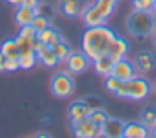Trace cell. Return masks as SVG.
Here are the masks:
<instances>
[{
  "instance_id": "4fadbf2b",
  "label": "cell",
  "mask_w": 156,
  "mask_h": 138,
  "mask_svg": "<svg viewBox=\"0 0 156 138\" xmlns=\"http://www.w3.org/2000/svg\"><path fill=\"white\" fill-rule=\"evenodd\" d=\"M150 136V128L141 122H129L125 123L123 138H146Z\"/></svg>"
},
{
  "instance_id": "e0dca14e",
  "label": "cell",
  "mask_w": 156,
  "mask_h": 138,
  "mask_svg": "<svg viewBox=\"0 0 156 138\" xmlns=\"http://www.w3.org/2000/svg\"><path fill=\"white\" fill-rule=\"evenodd\" d=\"M33 17H35V10L33 9H28V7H23V5H18L15 13H13V20L18 27H23V25H30Z\"/></svg>"
},
{
  "instance_id": "d6986e66",
  "label": "cell",
  "mask_w": 156,
  "mask_h": 138,
  "mask_svg": "<svg viewBox=\"0 0 156 138\" xmlns=\"http://www.w3.org/2000/svg\"><path fill=\"white\" fill-rule=\"evenodd\" d=\"M91 63H93L95 72L101 77H108L111 73V68H113V60H111L108 55H106V57L95 58V60H91Z\"/></svg>"
},
{
  "instance_id": "8d00e7d4",
  "label": "cell",
  "mask_w": 156,
  "mask_h": 138,
  "mask_svg": "<svg viewBox=\"0 0 156 138\" xmlns=\"http://www.w3.org/2000/svg\"><path fill=\"white\" fill-rule=\"evenodd\" d=\"M153 45L156 47V28H154V32H153Z\"/></svg>"
},
{
  "instance_id": "9a60e30c",
  "label": "cell",
  "mask_w": 156,
  "mask_h": 138,
  "mask_svg": "<svg viewBox=\"0 0 156 138\" xmlns=\"http://www.w3.org/2000/svg\"><path fill=\"white\" fill-rule=\"evenodd\" d=\"M81 20H83V24L87 25V27H96V25H105L106 24V18L103 17L100 12H96L91 3H90V7L83 12Z\"/></svg>"
},
{
  "instance_id": "ba28073f",
  "label": "cell",
  "mask_w": 156,
  "mask_h": 138,
  "mask_svg": "<svg viewBox=\"0 0 156 138\" xmlns=\"http://www.w3.org/2000/svg\"><path fill=\"white\" fill-rule=\"evenodd\" d=\"M75 136L78 138H95L96 136V130H98V125L91 120L90 117L83 118L80 122H75V123H70Z\"/></svg>"
},
{
  "instance_id": "7a4b0ae2",
  "label": "cell",
  "mask_w": 156,
  "mask_h": 138,
  "mask_svg": "<svg viewBox=\"0 0 156 138\" xmlns=\"http://www.w3.org/2000/svg\"><path fill=\"white\" fill-rule=\"evenodd\" d=\"M126 28L136 38H146L156 28V15L151 10H133L126 18Z\"/></svg>"
},
{
  "instance_id": "83f0119b",
  "label": "cell",
  "mask_w": 156,
  "mask_h": 138,
  "mask_svg": "<svg viewBox=\"0 0 156 138\" xmlns=\"http://www.w3.org/2000/svg\"><path fill=\"white\" fill-rule=\"evenodd\" d=\"M90 118L96 123V125L100 126V125H103V123L108 120V115H106V111H105V110L98 108V110H93V111L90 113Z\"/></svg>"
},
{
  "instance_id": "9c48e42d",
  "label": "cell",
  "mask_w": 156,
  "mask_h": 138,
  "mask_svg": "<svg viewBox=\"0 0 156 138\" xmlns=\"http://www.w3.org/2000/svg\"><path fill=\"white\" fill-rule=\"evenodd\" d=\"M35 52H37L38 62L43 63L48 68H53V67H57L58 63H60L57 58V55H55V52H53V48L45 45V43H42V42H38V40L35 42Z\"/></svg>"
},
{
  "instance_id": "44dd1931",
  "label": "cell",
  "mask_w": 156,
  "mask_h": 138,
  "mask_svg": "<svg viewBox=\"0 0 156 138\" xmlns=\"http://www.w3.org/2000/svg\"><path fill=\"white\" fill-rule=\"evenodd\" d=\"M0 50H2L3 57L5 58H18V43L15 38H7L2 42L0 45Z\"/></svg>"
},
{
  "instance_id": "5b68a950",
  "label": "cell",
  "mask_w": 156,
  "mask_h": 138,
  "mask_svg": "<svg viewBox=\"0 0 156 138\" xmlns=\"http://www.w3.org/2000/svg\"><path fill=\"white\" fill-rule=\"evenodd\" d=\"M90 58L85 53L83 50H72V53L68 55V58L65 60L66 63V70H68L72 75H80L85 73L90 67Z\"/></svg>"
},
{
  "instance_id": "7c38bea8",
  "label": "cell",
  "mask_w": 156,
  "mask_h": 138,
  "mask_svg": "<svg viewBox=\"0 0 156 138\" xmlns=\"http://www.w3.org/2000/svg\"><path fill=\"white\" fill-rule=\"evenodd\" d=\"M135 68L140 73H150L154 68V57L151 52H138L135 57Z\"/></svg>"
},
{
  "instance_id": "ab89813d",
  "label": "cell",
  "mask_w": 156,
  "mask_h": 138,
  "mask_svg": "<svg viewBox=\"0 0 156 138\" xmlns=\"http://www.w3.org/2000/svg\"><path fill=\"white\" fill-rule=\"evenodd\" d=\"M131 2H133V0H131Z\"/></svg>"
},
{
  "instance_id": "6da1fadb",
  "label": "cell",
  "mask_w": 156,
  "mask_h": 138,
  "mask_svg": "<svg viewBox=\"0 0 156 138\" xmlns=\"http://www.w3.org/2000/svg\"><path fill=\"white\" fill-rule=\"evenodd\" d=\"M115 37H116V33L110 27H106V24L96 25V27H87V30L81 35V50L88 55L90 60L106 57Z\"/></svg>"
},
{
  "instance_id": "4dcf8cb0",
  "label": "cell",
  "mask_w": 156,
  "mask_h": 138,
  "mask_svg": "<svg viewBox=\"0 0 156 138\" xmlns=\"http://www.w3.org/2000/svg\"><path fill=\"white\" fill-rule=\"evenodd\" d=\"M17 70H20L18 58H5V62H3V72H17Z\"/></svg>"
},
{
  "instance_id": "5bb4252c",
  "label": "cell",
  "mask_w": 156,
  "mask_h": 138,
  "mask_svg": "<svg viewBox=\"0 0 156 138\" xmlns=\"http://www.w3.org/2000/svg\"><path fill=\"white\" fill-rule=\"evenodd\" d=\"M129 50V45L128 42H126L125 38H121V37H115V40L111 42V47H110V52H108V57L115 62H118L120 58H125L126 53H128Z\"/></svg>"
},
{
  "instance_id": "74e56055",
  "label": "cell",
  "mask_w": 156,
  "mask_h": 138,
  "mask_svg": "<svg viewBox=\"0 0 156 138\" xmlns=\"http://www.w3.org/2000/svg\"><path fill=\"white\" fill-rule=\"evenodd\" d=\"M151 90H153V92L156 93V80L153 82V85H151Z\"/></svg>"
},
{
  "instance_id": "2e32d148",
  "label": "cell",
  "mask_w": 156,
  "mask_h": 138,
  "mask_svg": "<svg viewBox=\"0 0 156 138\" xmlns=\"http://www.w3.org/2000/svg\"><path fill=\"white\" fill-rule=\"evenodd\" d=\"M37 40L42 42V43H45V45H48V47H53L57 42H60V40H62V33L58 32L55 27H51V25H50V27H47L45 30L37 33Z\"/></svg>"
},
{
  "instance_id": "277c9868",
  "label": "cell",
  "mask_w": 156,
  "mask_h": 138,
  "mask_svg": "<svg viewBox=\"0 0 156 138\" xmlns=\"http://www.w3.org/2000/svg\"><path fill=\"white\" fill-rule=\"evenodd\" d=\"M151 92V83L144 77H133L131 80L126 82V96L135 102L144 100Z\"/></svg>"
},
{
  "instance_id": "836d02e7",
  "label": "cell",
  "mask_w": 156,
  "mask_h": 138,
  "mask_svg": "<svg viewBox=\"0 0 156 138\" xmlns=\"http://www.w3.org/2000/svg\"><path fill=\"white\" fill-rule=\"evenodd\" d=\"M7 2H9L10 5H13V7H18V5H22L23 0H7Z\"/></svg>"
},
{
  "instance_id": "f1b7e54d",
  "label": "cell",
  "mask_w": 156,
  "mask_h": 138,
  "mask_svg": "<svg viewBox=\"0 0 156 138\" xmlns=\"http://www.w3.org/2000/svg\"><path fill=\"white\" fill-rule=\"evenodd\" d=\"M85 103H87V107L90 108V113L93 110H98V108H101V98L100 96H96V95H88V96H85Z\"/></svg>"
},
{
  "instance_id": "8992f818",
  "label": "cell",
  "mask_w": 156,
  "mask_h": 138,
  "mask_svg": "<svg viewBox=\"0 0 156 138\" xmlns=\"http://www.w3.org/2000/svg\"><path fill=\"white\" fill-rule=\"evenodd\" d=\"M90 7L88 0H60V12L68 18H78Z\"/></svg>"
},
{
  "instance_id": "d6a6232c",
  "label": "cell",
  "mask_w": 156,
  "mask_h": 138,
  "mask_svg": "<svg viewBox=\"0 0 156 138\" xmlns=\"http://www.w3.org/2000/svg\"><path fill=\"white\" fill-rule=\"evenodd\" d=\"M40 3V0H23L22 2V5L23 7H28V9H37Z\"/></svg>"
},
{
  "instance_id": "603a6c76",
  "label": "cell",
  "mask_w": 156,
  "mask_h": 138,
  "mask_svg": "<svg viewBox=\"0 0 156 138\" xmlns=\"http://www.w3.org/2000/svg\"><path fill=\"white\" fill-rule=\"evenodd\" d=\"M141 123L146 125L148 128L156 123V107H146L143 111H141Z\"/></svg>"
},
{
  "instance_id": "30bf717a",
  "label": "cell",
  "mask_w": 156,
  "mask_h": 138,
  "mask_svg": "<svg viewBox=\"0 0 156 138\" xmlns=\"http://www.w3.org/2000/svg\"><path fill=\"white\" fill-rule=\"evenodd\" d=\"M103 128V136L106 138H121L123 136V130H125V123L120 118H113L108 117V120L101 125Z\"/></svg>"
},
{
  "instance_id": "ac0fdd59",
  "label": "cell",
  "mask_w": 156,
  "mask_h": 138,
  "mask_svg": "<svg viewBox=\"0 0 156 138\" xmlns=\"http://www.w3.org/2000/svg\"><path fill=\"white\" fill-rule=\"evenodd\" d=\"M91 5H93V9L96 10V12H100L106 20H108V18L113 15L115 9H116L118 0H95Z\"/></svg>"
},
{
  "instance_id": "7402d4cb",
  "label": "cell",
  "mask_w": 156,
  "mask_h": 138,
  "mask_svg": "<svg viewBox=\"0 0 156 138\" xmlns=\"http://www.w3.org/2000/svg\"><path fill=\"white\" fill-rule=\"evenodd\" d=\"M53 52H55V55H57V58H58V62H65L66 58H68V55L72 53V47H70V43L68 42H65V40H60V42H57L53 47Z\"/></svg>"
},
{
  "instance_id": "8fae6325",
  "label": "cell",
  "mask_w": 156,
  "mask_h": 138,
  "mask_svg": "<svg viewBox=\"0 0 156 138\" xmlns=\"http://www.w3.org/2000/svg\"><path fill=\"white\" fill-rule=\"evenodd\" d=\"M90 117V108L87 107L85 100H75L73 103H70L68 107V118H70V123H75V122H80L83 118Z\"/></svg>"
},
{
  "instance_id": "e575fe53",
  "label": "cell",
  "mask_w": 156,
  "mask_h": 138,
  "mask_svg": "<svg viewBox=\"0 0 156 138\" xmlns=\"http://www.w3.org/2000/svg\"><path fill=\"white\" fill-rule=\"evenodd\" d=\"M3 62H5V57H3L2 50H0V72H3Z\"/></svg>"
},
{
  "instance_id": "484cf974",
  "label": "cell",
  "mask_w": 156,
  "mask_h": 138,
  "mask_svg": "<svg viewBox=\"0 0 156 138\" xmlns=\"http://www.w3.org/2000/svg\"><path fill=\"white\" fill-rule=\"evenodd\" d=\"M120 85H121V80H118V78H115L113 75H108L105 78V87H106V90H108L110 93H116L118 92V88H120Z\"/></svg>"
},
{
  "instance_id": "f546056e",
  "label": "cell",
  "mask_w": 156,
  "mask_h": 138,
  "mask_svg": "<svg viewBox=\"0 0 156 138\" xmlns=\"http://www.w3.org/2000/svg\"><path fill=\"white\" fill-rule=\"evenodd\" d=\"M154 0H133V10H151Z\"/></svg>"
},
{
  "instance_id": "d4e9b609",
  "label": "cell",
  "mask_w": 156,
  "mask_h": 138,
  "mask_svg": "<svg viewBox=\"0 0 156 138\" xmlns=\"http://www.w3.org/2000/svg\"><path fill=\"white\" fill-rule=\"evenodd\" d=\"M30 25L33 27V30L38 33V32L45 30L47 27H50V18L40 15V13H35V17H33V20H32V24H30Z\"/></svg>"
},
{
  "instance_id": "f35d334b",
  "label": "cell",
  "mask_w": 156,
  "mask_h": 138,
  "mask_svg": "<svg viewBox=\"0 0 156 138\" xmlns=\"http://www.w3.org/2000/svg\"><path fill=\"white\" fill-rule=\"evenodd\" d=\"M151 12H153L154 15H156V0H154V3H153V9H151Z\"/></svg>"
},
{
  "instance_id": "4316f807",
  "label": "cell",
  "mask_w": 156,
  "mask_h": 138,
  "mask_svg": "<svg viewBox=\"0 0 156 138\" xmlns=\"http://www.w3.org/2000/svg\"><path fill=\"white\" fill-rule=\"evenodd\" d=\"M33 10H35V13H40V15L50 18V20L55 17V10H53V7L47 5V3H38V7H37V9H33Z\"/></svg>"
},
{
  "instance_id": "d590c367",
  "label": "cell",
  "mask_w": 156,
  "mask_h": 138,
  "mask_svg": "<svg viewBox=\"0 0 156 138\" xmlns=\"http://www.w3.org/2000/svg\"><path fill=\"white\" fill-rule=\"evenodd\" d=\"M150 135H153V136L156 138V123H154V125L150 128Z\"/></svg>"
},
{
  "instance_id": "52a82bcc",
  "label": "cell",
  "mask_w": 156,
  "mask_h": 138,
  "mask_svg": "<svg viewBox=\"0 0 156 138\" xmlns=\"http://www.w3.org/2000/svg\"><path fill=\"white\" fill-rule=\"evenodd\" d=\"M135 70H136L135 63L126 60V57H125V58H120L118 62L113 63V68H111L110 75H113L115 78H118L121 82H128L135 77Z\"/></svg>"
},
{
  "instance_id": "3957f363",
  "label": "cell",
  "mask_w": 156,
  "mask_h": 138,
  "mask_svg": "<svg viewBox=\"0 0 156 138\" xmlns=\"http://www.w3.org/2000/svg\"><path fill=\"white\" fill-rule=\"evenodd\" d=\"M75 92V80L70 72H57L51 77V93L57 98H68Z\"/></svg>"
},
{
  "instance_id": "cb8c5ba5",
  "label": "cell",
  "mask_w": 156,
  "mask_h": 138,
  "mask_svg": "<svg viewBox=\"0 0 156 138\" xmlns=\"http://www.w3.org/2000/svg\"><path fill=\"white\" fill-rule=\"evenodd\" d=\"M17 43H18V50L23 52V50H35V42H37V37H15ZM18 52V53H20Z\"/></svg>"
},
{
  "instance_id": "ffe728a7",
  "label": "cell",
  "mask_w": 156,
  "mask_h": 138,
  "mask_svg": "<svg viewBox=\"0 0 156 138\" xmlns=\"http://www.w3.org/2000/svg\"><path fill=\"white\" fill-rule=\"evenodd\" d=\"M38 62L35 50H23L18 53V63H20L22 70H30L35 67V63Z\"/></svg>"
},
{
  "instance_id": "1f68e13d",
  "label": "cell",
  "mask_w": 156,
  "mask_h": 138,
  "mask_svg": "<svg viewBox=\"0 0 156 138\" xmlns=\"http://www.w3.org/2000/svg\"><path fill=\"white\" fill-rule=\"evenodd\" d=\"M17 35L18 37H37V32L33 30L32 25H23V27H20Z\"/></svg>"
}]
</instances>
